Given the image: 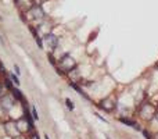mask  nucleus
Wrapping results in <instances>:
<instances>
[{"instance_id": "5", "label": "nucleus", "mask_w": 158, "mask_h": 139, "mask_svg": "<svg viewBox=\"0 0 158 139\" xmlns=\"http://www.w3.org/2000/svg\"><path fill=\"white\" fill-rule=\"evenodd\" d=\"M44 42H46V45H47L49 49H56L57 45H58L57 36H54L53 33H46V35H44Z\"/></svg>"}, {"instance_id": "13", "label": "nucleus", "mask_w": 158, "mask_h": 139, "mask_svg": "<svg viewBox=\"0 0 158 139\" xmlns=\"http://www.w3.org/2000/svg\"><path fill=\"white\" fill-rule=\"evenodd\" d=\"M36 43H38L39 47H43V42H42V39L39 36H36Z\"/></svg>"}, {"instance_id": "11", "label": "nucleus", "mask_w": 158, "mask_h": 139, "mask_svg": "<svg viewBox=\"0 0 158 139\" xmlns=\"http://www.w3.org/2000/svg\"><path fill=\"white\" fill-rule=\"evenodd\" d=\"M65 103H67V106H68V109L69 110H74V103H72V102L71 100H69V99H67V100H65Z\"/></svg>"}, {"instance_id": "22", "label": "nucleus", "mask_w": 158, "mask_h": 139, "mask_svg": "<svg viewBox=\"0 0 158 139\" xmlns=\"http://www.w3.org/2000/svg\"><path fill=\"white\" fill-rule=\"evenodd\" d=\"M157 120H158V114H157Z\"/></svg>"}, {"instance_id": "12", "label": "nucleus", "mask_w": 158, "mask_h": 139, "mask_svg": "<svg viewBox=\"0 0 158 139\" xmlns=\"http://www.w3.org/2000/svg\"><path fill=\"white\" fill-rule=\"evenodd\" d=\"M32 118H33V120H38V111H36V109H35V107H32Z\"/></svg>"}, {"instance_id": "14", "label": "nucleus", "mask_w": 158, "mask_h": 139, "mask_svg": "<svg viewBox=\"0 0 158 139\" xmlns=\"http://www.w3.org/2000/svg\"><path fill=\"white\" fill-rule=\"evenodd\" d=\"M11 78H13V81H14V82H15V84H17V85H19V79H18V78H17V76H15V75H13V76H11Z\"/></svg>"}, {"instance_id": "7", "label": "nucleus", "mask_w": 158, "mask_h": 139, "mask_svg": "<svg viewBox=\"0 0 158 139\" xmlns=\"http://www.w3.org/2000/svg\"><path fill=\"white\" fill-rule=\"evenodd\" d=\"M98 106L101 107L103 110H106V111H112V110L115 109V103L112 102V99H106V100H103V102H100V104Z\"/></svg>"}, {"instance_id": "4", "label": "nucleus", "mask_w": 158, "mask_h": 139, "mask_svg": "<svg viewBox=\"0 0 158 139\" xmlns=\"http://www.w3.org/2000/svg\"><path fill=\"white\" fill-rule=\"evenodd\" d=\"M0 106H2V109L4 110V111H10V110L13 109V106H14V102H13V99H11L10 96L6 95V96H3L2 100H0Z\"/></svg>"}, {"instance_id": "10", "label": "nucleus", "mask_w": 158, "mask_h": 139, "mask_svg": "<svg viewBox=\"0 0 158 139\" xmlns=\"http://www.w3.org/2000/svg\"><path fill=\"white\" fill-rule=\"evenodd\" d=\"M71 88H74V89H75V90H77V92H78V93H81V96H83V98L89 99V98H87V96H86V95H85V93H83V90H82V89H81V88H79V86H78V85H77V84H75V82H71Z\"/></svg>"}, {"instance_id": "18", "label": "nucleus", "mask_w": 158, "mask_h": 139, "mask_svg": "<svg viewBox=\"0 0 158 139\" xmlns=\"http://www.w3.org/2000/svg\"><path fill=\"white\" fill-rule=\"evenodd\" d=\"M2 92H3V86H2V84H0V95H2Z\"/></svg>"}, {"instance_id": "21", "label": "nucleus", "mask_w": 158, "mask_h": 139, "mask_svg": "<svg viewBox=\"0 0 158 139\" xmlns=\"http://www.w3.org/2000/svg\"><path fill=\"white\" fill-rule=\"evenodd\" d=\"M2 41H3V39H2V36H0V42H2Z\"/></svg>"}, {"instance_id": "19", "label": "nucleus", "mask_w": 158, "mask_h": 139, "mask_svg": "<svg viewBox=\"0 0 158 139\" xmlns=\"http://www.w3.org/2000/svg\"><path fill=\"white\" fill-rule=\"evenodd\" d=\"M32 139H39V138H38V135H33V137H32Z\"/></svg>"}, {"instance_id": "17", "label": "nucleus", "mask_w": 158, "mask_h": 139, "mask_svg": "<svg viewBox=\"0 0 158 139\" xmlns=\"http://www.w3.org/2000/svg\"><path fill=\"white\" fill-rule=\"evenodd\" d=\"M14 70H15V72H17V74H19V68H18L17 66H14Z\"/></svg>"}, {"instance_id": "20", "label": "nucleus", "mask_w": 158, "mask_h": 139, "mask_svg": "<svg viewBox=\"0 0 158 139\" xmlns=\"http://www.w3.org/2000/svg\"><path fill=\"white\" fill-rule=\"evenodd\" d=\"M44 138H46V139H50V138H49V137H47V135H46V137H44Z\"/></svg>"}, {"instance_id": "8", "label": "nucleus", "mask_w": 158, "mask_h": 139, "mask_svg": "<svg viewBox=\"0 0 158 139\" xmlns=\"http://www.w3.org/2000/svg\"><path fill=\"white\" fill-rule=\"evenodd\" d=\"M11 92L14 93V98H15L17 100H19V102H24V100H25L24 96H22V93L19 92L18 89H14V88H11Z\"/></svg>"}, {"instance_id": "15", "label": "nucleus", "mask_w": 158, "mask_h": 139, "mask_svg": "<svg viewBox=\"0 0 158 139\" xmlns=\"http://www.w3.org/2000/svg\"><path fill=\"white\" fill-rule=\"evenodd\" d=\"M0 72H2V74H6V70H4V67H3L2 61H0Z\"/></svg>"}, {"instance_id": "3", "label": "nucleus", "mask_w": 158, "mask_h": 139, "mask_svg": "<svg viewBox=\"0 0 158 139\" xmlns=\"http://www.w3.org/2000/svg\"><path fill=\"white\" fill-rule=\"evenodd\" d=\"M29 14L33 20H38V21H40V20L44 18V11L42 10V7H39V6H33V7L29 10Z\"/></svg>"}, {"instance_id": "23", "label": "nucleus", "mask_w": 158, "mask_h": 139, "mask_svg": "<svg viewBox=\"0 0 158 139\" xmlns=\"http://www.w3.org/2000/svg\"><path fill=\"white\" fill-rule=\"evenodd\" d=\"M157 138H158V135H157Z\"/></svg>"}, {"instance_id": "9", "label": "nucleus", "mask_w": 158, "mask_h": 139, "mask_svg": "<svg viewBox=\"0 0 158 139\" xmlns=\"http://www.w3.org/2000/svg\"><path fill=\"white\" fill-rule=\"evenodd\" d=\"M119 121L122 124H125V125H131V127H135L136 129H139V127H137V124L135 123V121H131V120H126V118H119Z\"/></svg>"}, {"instance_id": "24", "label": "nucleus", "mask_w": 158, "mask_h": 139, "mask_svg": "<svg viewBox=\"0 0 158 139\" xmlns=\"http://www.w3.org/2000/svg\"><path fill=\"white\" fill-rule=\"evenodd\" d=\"M0 18H2V17H0Z\"/></svg>"}, {"instance_id": "1", "label": "nucleus", "mask_w": 158, "mask_h": 139, "mask_svg": "<svg viewBox=\"0 0 158 139\" xmlns=\"http://www.w3.org/2000/svg\"><path fill=\"white\" fill-rule=\"evenodd\" d=\"M58 66H60V72L58 74H64V72H69V71H72L77 67V61L74 60V59L71 57V56L65 54L63 59H60V63H58Z\"/></svg>"}, {"instance_id": "6", "label": "nucleus", "mask_w": 158, "mask_h": 139, "mask_svg": "<svg viewBox=\"0 0 158 139\" xmlns=\"http://www.w3.org/2000/svg\"><path fill=\"white\" fill-rule=\"evenodd\" d=\"M140 115H142L143 118H146V120H148V118H153L154 115V109L151 104H144V106L140 109Z\"/></svg>"}, {"instance_id": "2", "label": "nucleus", "mask_w": 158, "mask_h": 139, "mask_svg": "<svg viewBox=\"0 0 158 139\" xmlns=\"http://www.w3.org/2000/svg\"><path fill=\"white\" fill-rule=\"evenodd\" d=\"M15 125L18 132H27L29 128H33V124H31L28 118H19L18 121H15Z\"/></svg>"}, {"instance_id": "16", "label": "nucleus", "mask_w": 158, "mask_h": 139, "mask_svg": "<svg viewBox=\"0 0 158 139\" xmlns=\"http://www.w3.org/2000/svg\"><path fill=\"white\" fill-rule=\"evenodd\" d=\"M6 86L10 88V89H11V82H10V81H6Z\"/></svg>"}]
</instances>
